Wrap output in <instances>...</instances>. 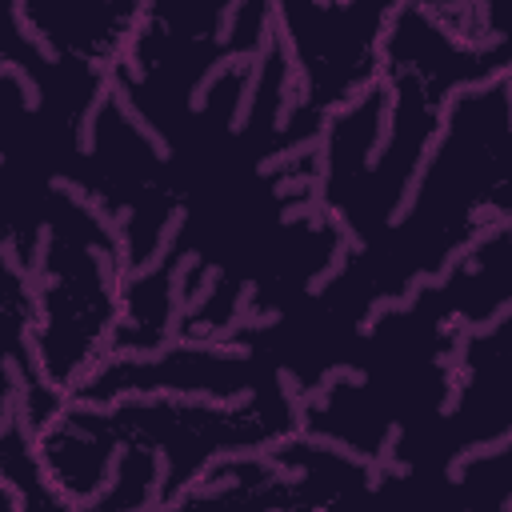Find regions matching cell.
<instances>
[{
    "instance_id": "6da1fadb",
    "label": "cell",
    "mask_w": 512,
    "mask_h": 512,
    "mask_svg": "<svg viewBox=\"0 0 512 512\" xmlns=\"http://www.w3.org/2000/svg\"><path fill=\"white\" fill-rule=\"evenodd\" d=\"M60 212V204H56ZM56 236L48 244L52 284L44 292V332H40V360L52 388H72V376L88 364L100 332L112 324V296L96 268V236L76 244V224L56 220Z\"/></svg>"
}]
</instances>
